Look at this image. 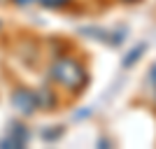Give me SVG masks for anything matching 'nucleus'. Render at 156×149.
<instances>
[{
	"mask_svg": "<svg viewBox=\"0 0 156 149\" xmlns=\"http://www.w3.org/2000/svg\"><path fill=\"white\" fill-rule=\"evenodd\" d=\"M51 79L58 82L63 89H68L70 93H79L89 82L86 68L72 56H61L58 61H54L51 65Z\"/></svg>",
	"mask_w": 156,
	"mask_h": 149,
	"instance_id": "nucleus-1",
	"label": "nucleus"
},
{
	"mask_svg": "<svg viewBox=\"0 0 156 149\" xmlns=\"http://www.w3.org/2000/svg\"><path fill=\"white\" fill-rule=\"evenodd\" d=\"M12 105L21 114H33L37 110V98H35V91L30 89H16L12 93Z\"/></svg>",
	"mask_w": 156,
	"mask_h": 149,
	"instance_id": "nucleus-2",
	"label": "nucleus"
},
{
	"mask_svg": "<svg viewBox=\"0 0 156 149\" xmlns=\"http://www.w3.org/2000/svg\"><path fill=\"white\" fill-rule=\"evenodd\" d=\"M35 98H37V107H42V110H54V107L58 105V96H56L51 89L35 91Z\"/></svg>",
	"mask_w": 156,
	"mask_h": 149,
	"instance_id": "nucleus-3",
	"label": "nucleus"
},
{
	"mask_svg": "<svg viewBox=\"0 0 156 149\" xmlns=\"http://www.w3.org/2000/svg\"><path fill=\"white\" fill-rule=\"evenodd\" d=\"M26 142H28V128H23V126H14V128L9 130V140H7L5 144H12V147H23Z\"/></svg>",
	"mask_w": 156,
	"mask_h": 149,
	"instance_id": "nucleus-4",
	"label": "nucleus"
},
{
	"mask_svg": "<svg viewBox=\"0 0 156 149\" xmlns=\"http://www.w3.org/2000/svg\"><path fill=\"white\" fill-rule=\"evenodd\" d=\"M142 51H144V47H135V49H133V51H130L128 56L124 59V68H130V65H133L137 59H140V56H142Z\"/></svg>",
	"mask_w": 156,
	"mask_h": 149,
	"instance_id": "nucleus-5",
	"label": "nucleus"
},
{
	"mask_svg": "<svg viewBox=\"0 0 156 149\" xmlns=\"http://www.w3.org/2000/svg\"><path fill=\"white\" fill-rule=\"evenodd\" d=\"M44 7H51V9H56V7H63V5H68L70 0H40Z\"/></svg>",
	"mask_w": 156,
	"mask_h": 149,
	"instance_id": "nucleus-6",
	"label": "nucleus"
},
{
	"mask_svg": "<svg viewBox=\"0 0 156 149\" xmlns=\"http://www.w3.org/2000/svg\"><path fill=\"white\" fill-rule=\"evenodd\" d=\"M151 82L156 84V65H154V70H151Z\"/></svg>",
	"mask_w": 156,
	"mask_h": 149,
	"instance_id": "nucleus-7",
	"label": "nucleus"
},
{
	"mask_svg": "<svg viewBox=\"0 0 156 149\" xmlns=\"http://www.w3.org/2000/svg\"><path fill=\"white\" fill-rule=\"evenodd\" d=\"M124 2H135V0H124Z\"/></svg>",
	"mask_w": 156,
	"mask_h": 149,
	"instance_id": "nucleus-8",
	"label": "nucleus"
}]
</instances>
